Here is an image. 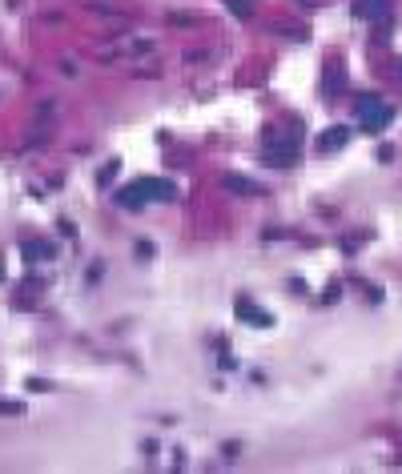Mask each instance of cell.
Here are the masks:
<instances>
[{
	"instance_id": "obj_10",
	"label": "cell",
	"mask_w": 402,
	"mask_h": 474,
	"mask_svg": "<svg viewBox=\"0 0 402 474\" xmlns=\"http://www.w3.org/2000/svg\"><path fill=\"white\" fill-rule=\"evenodd\" d=\"M0 281H4V265H0Z\"/></svg>"
},
{
	"instance_id": "obj_2",
	"label": "cell",
	"mask_w": 402,
	"mask_h": 474,
	"mask_svg": "<svg viewBox=\"0 0 402 474\" xmlns=\"http://www.w3.org/2000/svg\"><path fill=\"white\" fill-rule=\"evenodd\" d=\"M390 117H394V113H390L378 97H362V101H358V121H362V129H366V133L386 129V125H390Z\"/></svg>"
},
{
	"instance_id": "obj_3",
	"label": "cell",
	"mask_w": 402,
	"mask_h": 474,
	"mask_svg": "<svg viewBox=\"0 0 402 474\" xmlns=\"http://www.w3.org/2000/svg\"><path fill=\"white\" fill-rule=\"evenodd\" d=\"M346 137H350V129H346V125H330V129L318 137V149H322V153H334V149L346 145Z\"/></svg>"
},
{
	"instance_id": "obj_8",
	"label": "cell",
	"mask_w": 402,
	"mask_h": 474,
	"mask_svg": "<svg viewBox=\"0 0 402 474\" xmlns=\"http://www.w3.org/2000/svg\"><path fill=\"white\" fill-rule=\"evenodd\" d=\"M338 84H342V68H338L334 61H330V65H326V89H330V93H334Z\"/></svg>"
},
{
	"instance_id": "obj_7",
	"label": "cell",
	"mask_w": 402,
	"mask_h": 474,
	"mask_svg": "<svg viewBox=\"0 0 402 474\" xmlns=\"http://www.w3.org/2000/svg\"><path fill=\"white\" fill-rule=\"evenodd\" d=\"M222 185H225V189H234V193H245V197H250V193H257V185H254V181L234 177V173H229V177H222Z\"/></svg>"
},
{
	"instance_id": "obj_1",
	"label": "cell",
	"mask_w": 402,
	"mask_h": 474,
	"mask_svg": "<svg viewBox=\"0 0 402 474\" xmlns=\"http://www.w3.org/2000/svg\"><path fill=\"white\" fill-rule=\"evenodd\" d=\"M149 197H153V201H173L177 185L173 181H161V177H141V181H133L129 189H117V201H121L125 209H141Z\"/></svg>"
},
{
	"instance_id": "obj_9",
	"label": "cell",
	"mask_w": 402,
	"mask_h": 474,
	"mask_svg": "<svg viewBox=\"0 0 402 474\" xmlns=\"http://www.w3.org/2000/svg\"><path fill=\"white\" fill-rule=\"evenodd\" d=\"M225 4H229V8H234L238 17H245V13H250V4H245V0H225Z\"/></svg>"
},
{
	"instance_id": "obj_6",
	"label": "cell",
	"mask_w": 402,
	"mask_h": 474,
	"mask_svg": "<svg viewBox=\"0 0 402 474\" xmlns=\"http://www.w3.org/2000/svg\"><path fill=\"white\" fill-rule=\"evenodd\" d=\"M238 318H245V322H257V326H270V313H261L257 306H250L245 297L238 302Z\"/></svg>"
},
{
	"instance_id": "obj_5",
	"label": "cell",
	"mask_w": 402,
	"mask_h": 474,
	"mask_svg": "<svg viewBox=\"0 0 402 474\" xmlns=\"http://www.w3.org/2000/svg\"><path fill=\"white\" fill-rule=\"evenodd\" d=\"M386 13H390V4H386V0H358V17H362V20L386 17Z\"/></svg>"
},
{
	"instance_id": "obj_4",
	"label": "cell",
	"mask_w": 402,
	"mask_h": 474,
	"mask_svg": "<svg viewBox=\"0 0 402 474\" xmlns=\"http://www.w3.org/2000/svg\"><path fill=\"white\" fill-rule=\"evenodd\" d=\"M20 258H24V262H45V258H52V246H48V242H24V246H20Z\"/></svg>"
}]
</instances>
